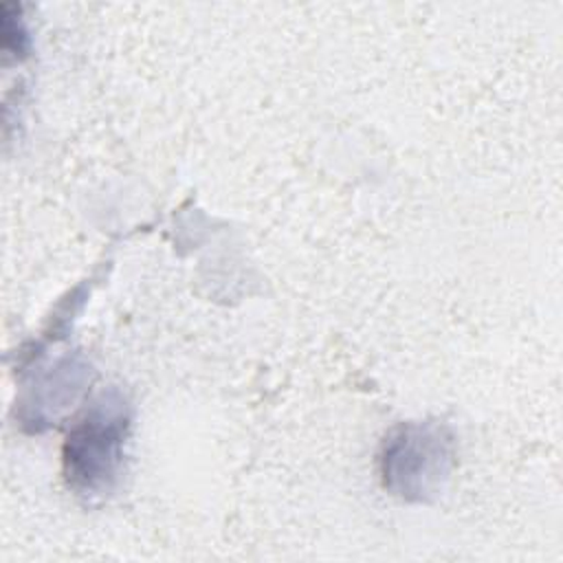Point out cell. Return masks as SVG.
<instances>
[{
	"label": "cell",
	"instance_id": "obj_1",
	"mask_svg": "<svg viewBox=\"0 0 563 563\" xmlns=\"http://www.w3.org/2000/svg\"><path fill=\"white\" fill-rule=\"evenodd\" d=\"M128 413L123 402L99 400L68 433L64 466L68 484L84 495L106 493L123 457Z\"/></svg>",
	"mask_w": 563,
	"mask_h": 563
},
{
	"label": "cell",
	"instance_id": "obj_2",
	"mask_svg": "<svg viewBox=\"0 0 563 563\" xmlns=\"http://www.w3.org/2000/svg\"><path fill=\"white\" fill-rule=\"evenodd\" d=\"M446 446L438 431L405 427L385 446V479L405 497H424L429 484L444 473Z\"/></svg>",
	"mask_w": 563,
	"mask_h": 563
}]
</instances>
